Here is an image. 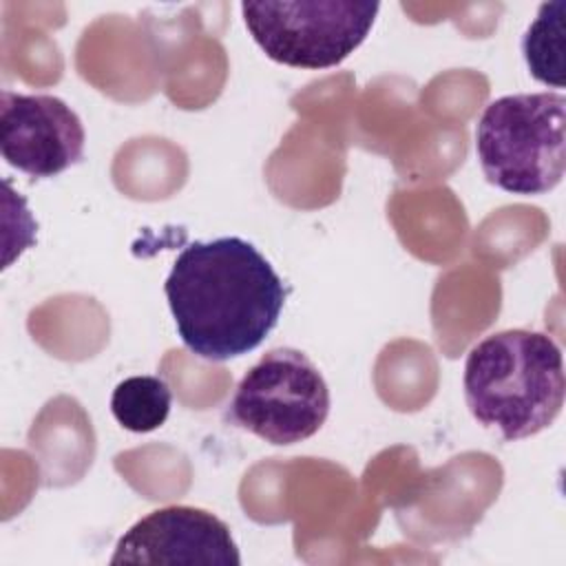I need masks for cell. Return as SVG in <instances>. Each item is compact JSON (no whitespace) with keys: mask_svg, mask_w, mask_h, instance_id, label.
Segmentation results:
<instances>
[{"mask_svg":"<svg viewBox=\"0 0 566 566\" xmlns=\"http://www.w3.org/2000/svg\"><path fill=\"white\" fill-rule=\"evenodd\" d=\"M471 416L522 440L551 427L564 407L566 376L559 345L544 332L502 329L471 347L464 363Z\"/></svg>","mask_w":566,"mask_h":566,"instance_id":"obj_2","label":"cell"},{"mask_svg":"<svg viewBox=\"0 0 566 566\" xmlns=\"http://www.w3.org/2000/svg\"><path fill=\"white\" fill-rule=\"evenodd\" d=\"M380 4L354 0L243 2L241 15L259 49L294 69H329L369 35Z\"/></svg>","mask_w":566,"mask_h":566,"instance_id":"obj_5","label":"cell"},{"mask_svg":"<svg viewBox=\"0 0 566 566\" xmlns=\"http://www.w3.org/2000/svg\"><path fill=\"white\" fill-rule=\"evenodd\" d=\"M564 0L544 2L522 38V53L531 75L555 88L564 86Z\"/></svg>","mask_w":566,"mask_h":566,"instance_id":"obj_9","label":"cell"},{"mask_svg":"<svg viewBox=\"0 0 566 566\" xmlns=\"http://www.w3.org/2000/svg\"><path fill=\"white\" fill-rule=\"evenodd\" d=\"M86 133L77 113L55 95H0V150L9 166L35 179L64 172L84 155Z\"/></svg>","mask_w":566,"mask_h":566,"instance_id":"obj_6","label":"cell"},{"mask_svg":"<svg viewBox=\"0 0 566 566\" xmlns=\"http://www.w3.org/2000/svg\"><path fill=\"white\" fill-rule=\"evenodd\" d=\"M327 413L329 387L318 367L294 347H276L243 374L223 418L283 447L318 433Z\"/></svg>","mask_w":566,"mask_h":566,"instance_id":"obj_4","label":"cell"},{"mask_svg":"<svg viewBox=\"0 0 566 566\" xmlns=\"http://www.w3.org/2000/svg\"><path fill=\"white\" fill-rule=\"evenodd\" d=\"M164 292L181 343L212 363L256 349L285 305L281 276L241 237L188 243L177 254Z\"/></svg>","mask_w":566,"mask_h":566,"instance_id":"obj_1","label":"cell"},{"mask_svg":"<svg viewBox=\"0 0 566 566\" xmlns=\"http://www.w3.org/2000/svg\"><path fill=\"white\" fill-rule=\"evenodd\" d=\"M566 97L559 91L515 93L493 99L475 126L484 177L513 195L553 190L566 166Z\"/></svg>","mask_w":566,"mask_h":566,"instance_id":"obj_3","label":"cell"},{"mask_svg":"<svg viewBox=\"0 0 566 566\" xmlns=\"http://www.w3.org/2000/svg\"><path fill=\"white\" fill-rule=\"evenodd\" d=\"M111 564L239 566L230 526L206 509L172 504L137 520L115 544Z\"/></svg>","mask_w":566,"mask_h":566,"instance_id":"obj_7","label":"cell"},{"mask_svg":"<svg viewBox=\"0 0 566 566\" xmlns=\"http://www.w3.org/2000/svg\"><path fill=\"white\" fill-rule=\"evenodd\" d=\"M172 391L159 376L124 378L111 396V411L115 420L133 433H148L159 429L170 413Z\"/></svg>","mask_w":566,"mask_h":566,"instance_id":"obj_8","label":"cell"}]
</instances>
